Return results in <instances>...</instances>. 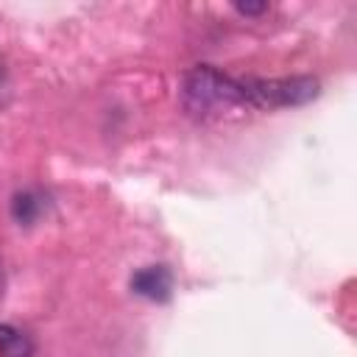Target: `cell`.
I'll return each instance as SVG.
<instances>
[{
	"label": "cell",
	"instance_id": "cell-1",
	"mask_svg": "<svg viewBox=\"0 0 357 357\" xmlns=\"http://www.w3.org/2000/svg\"><path fill=\"white\" fill-rule=\"evenodd\" d=\"M181 100L184 109L198 120H223L229 114L251 109L243 84L218 73L209 64H201L187 73L181 86Z\"/></svg>",
	"mask_w": 357,
	"mask_h": 357
},
{
	"label": "cell",
	"instance_id": "cell-2",
	"mask_svg": "<svg viewBox=\"0 0 357 357\" xmlns=\"http://www.w3.org/2000/svg\"><path fill=\"white\" fill-rule=\"evenodd\" d=\"M243 92L248 98L251 109H279V106H301L312 100L321 89V84L310 75H293V78H245L240 81Z\"/></svg>",
	"mask_w": 357,
	"mask_h": 357
},
{
	"label": "cell",
	"instance_id": "cell-3",
	"mask_svg": "<svg viewBox=\"0 0 357 357\" xmlns=\"http://www.w3.org/2000/svg\"><path fill=\"white\" fill-rule=\"evenodd\" d=\"M170 287H173V276L165 265H148L131 276V290L151 301H167Z\"/></svg>",
	"mask_w": 357,
	"mask_h": 357
},
{
	"label": "cell",
	"instance_id": "cell-4",
	"mask_svg": "<svg viewBox=\"0 0 357 357\" xmlns=\"http://www.w3.org/2000/svg\"><path fill=\"white\" fill-rule=\"evenodd\" d=\"M0 357H33V343L25 332L0 324Z\"/></svg>",
	"mask_w": 357,
	"mask_h": 357
},
{
	"label": "cell",
	"instance_id": "cell-5",
	"mask_svg": "<svg viewBox=\"0 0 357 357\" xmlns=\"http://www.w3.org/2000/svg\"><path fill=\"white\" fill-rule=\"evenodd\" d=\"M11 212L20 223H31L42 212V201L33 192H17L14 201H11Z\"/></svg>",
	"mask_w": 357,
	"mask_h": 357
},
{
	"label": "cell",
	"instance_id": "cell-6",
	"mask_svg": "<svg viewBox=\"0 0 357 357\" xmlns=\"http://www.w3.org/2000/svg\"><path fill=\"white\" fill-rule=\"evenodd\" d=\"M268 6L265 3H237V11L243 14H257V11H265Z\"/></svg>",
	"mask_w": 357,
	"mask_h": 357
}]
</instances>
